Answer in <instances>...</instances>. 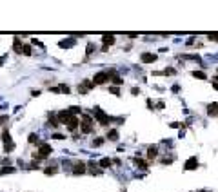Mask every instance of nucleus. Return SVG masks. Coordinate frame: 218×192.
<instances>
[{
	"label": "nucleus",
	"mask_w": 218,
	"mask_h": 192,
	"mask_svg": "<svg viewBox=\"0 0 218 192\" xmlns=\"http://www.w3.org/2000/svg\"><path fill=\"white\" fill-rule=\"evenodd\" d=\"M211 84H213L215 91H218V76H213V78H211Z\"/></svg>",
	"instance_id": "nucleus-24"
},
{
	"label": "nucleus",
	"mask_w": 218,
	"mask_h": 192,
	"mask_svg": "<svg viewBox=\"0 0 218 192\" xmlns=\"http://www.w3.org/2000/svg\"><path fill=\"white\" fill-rule=\"evenodd\" d=\"M49 123H53V125H58V120L54 118L53 114H49Z\"/></svg>",
	"instance_id": "nucleus-27"
},
{
	"label": "nucleus",
	"mask_w": 218,
	"mask_h": 192,
	"mask_svg": "<svg viewBox=\"0 0 218 192\" xmlns=\"http://www.w3.org/2000/svg\"><path fill=\"white\" fill-rule=\"evenodd\" d=\"M109 165H111V160H109V158H102V160H100V167L102 169H106Z\"/></svg>",
	"instance_id": "nucleus-17"
},
{
	"label": "nucleus",
	"mask_w": 218,
	"mask_h": 192,
	"mask_svg": "<svg viewBox=\"0 0 218 192\" xmlns=\"http://www.w3.org/2000/svg\"><path fill=\"white\" fill-rule=\"evenodd\" d=\"M91 165H89V170H91V174H100V170H98V167L95 165V161H89Z\"/></svg>",
	"instance_id": "nucleus-18"
},
{
	"label": "nucleus",
	"mask_w": 218,
	"mask_h": 192,
	"mask_svg": "<svg viewBox=\"0 0 218 192\" xmlns=\"http://www.w3.org/2000/svg\"><path fill=\"white\" fill-rule=\"evenodd\" d=\"M107 80H109V74L102 71V73H97V74L93 76V84H95V85H102V84H106Z\"/></svg>",
	"instance_id": "nucleus-4"
},
{
	"label": "nucleus",
	"mask_w": 218,
	"mask_h": 192,
	"mask_svg": "<svg viewBox=\"0 0 218 192\" xmlns=\"http://www.w3.org/2000/svg\"><path fill=\"white\" fill-rule=\"evenodd\" d=\"M131 93H133V94L136 96V94H138V93H140V89H138V87H133V89H131Z\"/></svg>",
	"instance_id": "nucleus-32"
},
{
	"label": "nucleus",
	"mask_w": 218,
	"mask_h": 192,
	"mask_svg": "<svg viewBox=\"0 0 218 192\" xmlns=\"http://www.w3.org/2000/svg\"><path fill=\"white\" fill-rule=\"evenodd\" d=\"M71 120H73V114H71L69 111H60V112H58V121H60V123H66V125H67Z\"/></svg>",
	"instance_id": "nucleus-5"
},
{
	"label": "nucleus",
	"mask_w": 218,
	"mask_h": 192,
	"mask_svg": "<svg viewBox=\"0 0 218 192\" xmlns=\"http://www.w3.org/2000/svg\"><path fill=\"white\" fill-rule=\"evenodd\" d=\"M27 141H29V143H35V141H37V136H35V134H29V138H27Z\"/></svg>",
	"instance_id": "nucleus-29"
},
{
	"label": "nucleus",
	"mask_w": 218,
	"mask_h": 192,
	"mask_svg": "<svg viewBox=\"0 0 218 192\" xmlns=\"http://www.w3.org/2000/svg\"><path fill=\"white\" fill-rule=\"evenodd\" d=\"M135 163H136V167H138V169H142V170H146V169H147V163H146L144 160H140V158H136V160H135Z\"/></svg>",
	"instance_id": "nucleus-15"
},
{
	"label": "nucleus",
	"mask_w": 218,
	"mask_h": 192,
	"mask_svg": "<svg viewBox=\"0 0 218 192\" xmlns=\"http://www.w3.org/2000/svg\"><path fill=\"white\" fill-rule=\"evenodd\" d=\"M109 93H111V94H115V96H120L118 87H109Z\"/></svg>",
	"instance_id": "nucleus-25"
},
{
	"label": "nucleus",
	"mask_w": 218,
	"mask_h": 192,
	"mask_svg": "<svg viewBox=\"0 0 218 192\" xmlns=\"http://www.w3.org/2000/svg\"><path fill=\"white\" fill-rule=\"evenodd\" d=\"M69 112H71V114H78V112H80V107H71Z\"/></svg>",
	"instance_id": "nucleus-28"
},
{
	"label": "nucleus",
	"mask_w": 218,
	"mask_h": 192,
	"mask_svg": "<svg viewBox=\"0 0 218 192\" xmlns=\"http://www.w3.org/2000/svg\"><path fill=\"white\" fill-rule=\"evenodd\" d=\"M15 51L17 53H22V45H20V38L15 36Z\"/></svg>",
	"instance_id": "nucleus-19"
},
{
	"label": "nucleus",
	"mask_w": 218,
	"mask_h": 192,
	"mask_svg": "<svg viewBox=\"0 0 218 192\" xmlns=\"http://www.w3.org/2000/svg\"><path fill=\"white\" fill-rule=\"evenodd\" d=\"M140 60L144 62V64H153V62H156V54H153V53H142Z\"/></svg>",
	"instance_id": "nucleus-6"
},
{
	"label": "nucleus",
	"mask_w": 218,
	"mask_h": 192,
	"mask_svg": "<svg viewBox=\"0 0 218 192\" xmlns=\"http://www.w3.org/2000/svg\"><path fill=\"white\" fill-rule=\"evenodd\" d=\"M80 125V118H77V116H73V120L67 123V129H69V131H75V129H77Z\"/></svg>",
	"instance_id": "nucleus-10"
},
{
	"label": "nucleus",
	"mask_w": 218,
	"mask_h": 192,
	"mask_svg": "<svg viewBox=\"0 0 218 192\" xmlns=\"http://www.w3.org/2000/svg\"><path fill=\"white\" fill-rule=\"evenodd\" d=\"M58 91H60V93H66V94H67V93H69V85H66V84H62V85L58 87Z\"/></svg>",
	"instance_id": "nucleus-23"
},
{
	"label": "nucleus",
	"mask_w": 218,
	"mask_h": 192,
	"mask_svg": "<svg viewBox=\"0 0 218 192\" xmlns=\"http://www.w3.org/2000/svg\"><path fill=\"white\" fill-rule=\"evenodd\" d=\"M207 112H209L211 116H215V114H218V104H211V105L207 107Z\"/></svg>",
	"instance_id": "nucleus-13"
},
{
	"label": "nucleus",
	"mask_w": 218,
	"mask_h": 192,
	"mask_svg": "<svg viewBox=\"0 0 218 192\" xmlns=\"http://www.w3.org/2000/svg\"><path fill=\"white\" fill-rule=\"evenodd\" d=\"M102 143H104V138H97V140L93 141V145H95V147H100Z\"/></svg>",
	"instance_id": "nucleus-26"
},
{
	"label": "nucleus",
	"mask_w": 218,
	"mask_h": 192,
	"mask_svg": "<svg viewBox=\"0 0 218 192\" xmlns=\"http://www.w3.org/2000/svg\"><path fill=\"white\" fill-rule=\"evenodd\" d=\"M209 40H213V42H218V35H209Z\"/></svg>",
	"instance_id": "nucleus-31"
},
{
	"label": "nucleus",
	"mask_w": 218,
	"mask_h": 192,
	"mask_svg": "<svg viewBox=\"0 0 218 192\" xmlns=\"http://www.w3.org/2000/svg\"><path fill=\"white\" fill-rule=\"evenodd\" d=\"M51 145H47V143H44V145H40V149H38V154H35V158H38V160H42V158H47L51 154Z\"/></svg>",
	"instance_id": "nucleus-3"
},
{
	"label": "nucleus",
	"mask_w": 218,
	"mask_h": 192,
	"mask_svg": "<svg viewBox=\"0 0 218 192\" xmlns=\"http://www.w3.org/2000/svg\"><path fill=\"white\" fill-rule=\"evenodd\" d=\"M107 140H111V141H118V131L111 129V131L107 132Z\"/></svg>",
	"instance_id": "nucleus-12"
},
{
	"label": "nucleus",
	"mask_w": 218,
	"mask_h": 192,
	"mask_svg": "<svg viewBox=\"0 0 218 192\" xmlns=\"http://www.w3.org/2000/svg\"><path fill=\"white\" fill-rule=\"evenodd\" d=\"M193 76H195V78H198V80H206V78H207L204 71H195V73H193Z\"/></svg>",
	"instance_id": "nucleus-16"
},
{
	"label": "nucleus",
	"mask_w": 218,
	"mask_h": 192,
	"mask_svg": "<svg viewBox=\"0 0 218 192\" xmlns=\"http://www.w3.org/2000/svg\"><path fill=\"white\" fill-rule=\"evenodd\" d=\"M196 167H198V160H196V158H189L187 163L184 165V169H186V170H193V169H196Z\"/></svg>",
	"instance_id": "nucleus-8"
},
{
	"label": "nucleus",
	"mask_w": 218,
	"mask_h": 192,
	"mask_svg": "<svg viewBox=\"0 0 218 192\" xmlns=\"http://www.w3.org/2000/svg\"><path fill=\"white\" fill-rule=\"evenodd\" d=\"M95 118H97L100 123H102V125H109V121H111V120H109V116L104 112V111H102V109H95Z\"/></svg>",
	"instance_id": "nucleus-2"
},
{
	"label": "nucleus",
	"mask_w": 218,
	"mask_h": 192,
	"mask_svg": "<svg viewBox=\"0 0 218 192\" xmlns=\"http://www.w3.org/2000/svg\"><path fill=\"white\" fill-rule=\"evenodd\" d=\"M84 172H86V163H82V161L75 163V167H73V174H75V176H80V174H84Z\"/></svg>",
	"instance_id": "nucleus-7"
},
{
	"label": "nucleus",
	"mask_w": 218,
	"mask_h": 192,
	"mask_svg": "<svg viewBox=\"0 0 218 192\" xmlns=\"http://www.w3.org/2000/svg\"><path fill=\"white\" fill-rule=\"evenodd\" d=\"M22 53L26 54V56H29L31 54V45H22Z\"/></svg>",
	"instance_id": "nucleus-22"
},
{
	"label": "nucleus",
	"mask_w": 218,
	"mask_h": 192,
	"mask_svg": "<svg viewBox=\"0 0 218 192\" xmlns=\"http://www.w3.org/2000/svg\"><path fill=\"white\" fill-rule=\"evenodd\" d=\"M93 49H95V45H93V44L87 45V54H91V53H93Z\"/></svg>",
	"instance_id": "nucleus-30"
},
{
	"label": "nucleus",
	"mask_w": 218,
	"mask_h": 192,
	"mask_svg": "<svg viewBox=\"0 0 218 192\" xmlns=\"http://www.w3.org/2000/svg\"><path fill=\"white\" fill-rule=\"evenodd\" d=\"M164 73H166V74H175V69H171V67H169V69H166Z\"/></svg>",
	"instance_id": "nucleus-33"
},
{
	"label": "nucleus",
	"mask_w": 218,
	"mask_h": 192,
	"mask_svg": "<svg viewBox=\"0 0 218 192\" xmlns=\"http://www.w3.org/2000/svg\"><path fill=\"white\" fill-rule=\"evenodd\" d=\"M11 172H15V169H13V167H4V169H0V174H11Z\"/></svg>",
	"instance_id": "nucleus-21"
},
{
	"label": "nucleus",
	"mask_w": 218,
	"mask_h": 192,
	"mask_svg": "<svg viewBox=\"0 0 218 192\" xmlns=\"http://www.w3.org/2000/svg\"><path fill=\"white\" fill-rule=\"evenodd\" d=\"M57 167H47V169H44V172L47 174V176H51V174H57Z\"/></svg>",
	"instance_id": "nucleus-20"
},
{
	"label": "nucleus",
	"mask_w": 218,
	"mask_h": 192,
	"mask_svg": "<svg viewBox=\"0 0 218 192\" xmlns=\"http://www.w3.org/2000/svg\"><path fill=\"white\" fill-rule=\"evenodd\" d=\"M2 140H4V145H8V143H13L11 134H9L8 131H4V132H2Z\"/></svg>",
	"instance_id": "nucleus-14"
},
{
	"label": "nucleus",
	"mask_w": 218,
	"mask_h": 192,
	"mask_svg": "<svg viewBox=\"0 0 218 192\" xmlns=\"http://www.w3.org/2000/svg\"><path fill=\"white\" fill-rule=\"evenodd\" d=\"M102 42H104V49H107V45H113L115 44V36L113 35H104V36H102Z\"/></svg>",
	"instance_id": "nucleus-9"
},
{
	"label": "nucleus",
	"mask_w": 218,
	"mask_h": 192,
	"mask_svg": "<svg viewBox=\"0 0 218 192\" xmlns=\"http://www.w3.org/2000/svg\"><path fill=\"white\" fill-rule=\"evenodd\" d=\"M80 131L84 132V134H89L93 131V118L91 116H82V120H80Z\"/></svg>",
	"instance_id": "nucleus-1"
},
{
	"label": "nucleus",
	"mask_w": 218,
	"mask_h": 192,
	"mask_svg": "<svg viewBox=\"0 0 218 192\" xmlns=\"http://www.w3.org/2000/svg\"><path fill=\"white\" fill-rule=\"evenodd\" d=\"M53 138H54V140H64V136H62V134H54Z\"/></svg>",
	"instance_id": "nucleus-34"
},
{
	"label": "nucleus",
	"mask_w": 218,
	"mask_h": 192,
	"mask_svg": "<svg viewBox=\"0 0 218 192\" xmlns=\"http://www.w3.org/2000/svg\"><path fill=\"white\" fill-rule=\"evenodd\" d=\"M156 156H158V149H156L155 145H151V147L147 149V158H149V160H153V158H156Z\"/></svg>",
	"instance_id": "nucleus-11"
}]
</instances>
